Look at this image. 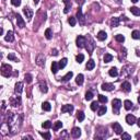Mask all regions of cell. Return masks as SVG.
<instances>
[{
  "label": "cell",
  "instance_id": "6da1fadb",
  "mask_svg": "<svg viewBox=\"0 0 140 140\" xmlns=\"http://www.w3.org/2000/svg\"><path fill=\"white\" fill-rule=\"evenodd\" d=\"M12 73V67L10 65H7V63H3L1 66V75L6 78H9Z\"/></svg>",
  "mask_w": 140,
  "mask_h": 140
},
{
  "label": "cell",
  "instance_id": "7a4b0ae2",
  "mask_svg": "<svg viewBox=\"0 0 140 140\" xmlns=\"http://www.w3.org/2000/svg\"><path fill=\"white\" fill-rule=\"evenodd\" d=\"M85 48L88 50L89 54H92V52L95 48V44H94V40L91 39V37H88L86 39V42H85Z\"/></svg>",
  "mask_w": 140,
  "mask_h": 140
},
{
  "label": "cell",
  "instance_id": "3957f363",
  "mask_svg": "<svg viewBox=\"0 0 140 140\" xmlns=\"http://www.w3.org/2000/svg\"><path fill=\"white\" fill-rule=\"evenodd\" d=\"M112 106H113V112L115 114H119V109L121 107V101L118 99H114L112 101Z\"/></svg>",
  "mask_w": 140,
  "mask_h": 140
},
{
  "label": "cell",
  "instance_id": "277c9868",
  "mask_svg": "<svg viewBox=\"0 0 140 140\" xmlns=\"http://www.w3.org/2000/svg\"><path fill=\"white\" fill-rule=\"evenodd\" d=\"M85 42H86V39L84 36H82V35H79L77 37V40H76V43H77V46L79 48H83L85 47Z\"/></svg>",
  "mask_w": 140,
  "mask_h": 140
},
{
  "label": "cell",
  "instance_id": "5b68a950",
  "mask_svg": "<svg viewBox=\"0 0 140 140\" xmlns=\"http://www.w3.org/2000/svg\"><path fill=\"white\" fill-rule=\"evenodd\" d=\"M112 128H113V130L115 131L116 135H121V132H123V127L120 126L119 123H114L112 125Z\"/></svg>",
  "mask_w": 140,
  "mask_h": 140
},
{
  "label": "cell",
  "instance_id": "8992f818",
  "mask_svg": "<svg viewBox=\"0 0 140 140\" xmlns=\"http://www.w3.org/2000/svg\"><path fill=\"white\" fill-rule=\"evenodd\" d=\"M71 136L73 138H79L81 136V129L79 127H73L72 130H71Z\"/></svg>",
  "mask_w": 140,
  "mask_h": 140
},
{
  "label": "cell",
  "instance_id": "52a82bcc",
  "mask_svg": "<svg viewBox=\"0 0 140 140\" xmlns=\"http://www.w3.org/2000/svg\"><path fill=\"white\" fill-rule=\"evenodd\" d=\"M61 112L62 113H72L73 112V105L70 104H66L61 107Z\"/></svg>",
  "mask_w": 140,
  "mask_h": 140
},
{
  "label": "cell",
  "instance_id": "ba28073f",
  "mask_svg": "<svg viewBox=\"0 0 140 140\" xmlns=\"http://www.w3.org/2000/svg\"><path fill=\"white\" fill-rule=\"evenodd\" d=\"M22 90H23V83L22 82H17L16 83V88H14V92L16 94H21L22 93Z\"/></svg>",
  "mask_w": 140,
  "mask_h": 140
},
{
  "label": "cell",
  "instance_id": "9c48e42d",
  "mask_svg": "<svg viewBox=\"0 0 140 140\" xmlns=\"http://www.w3.org/2000/svg\"><path fill=\"white\" fill-rule=\"evenodd\" d=\"M36 63L39 66H40V67H43V66L45 65V57H44V55H43V54H40L39 56H37Z\"/></svg>",
  "mask_w": 140,
  "mask_h": 140
},
{
  "label": "cell",
  "instance_id": "30bf717a",
  "mask_svg": "<svg viewBox=\"0 0 140 140\" xmlns=\"http://www.w3.org/2000/svg\"><path fill=\"white\" fill-rule=\"evenodd\" d=\"M121 90H123L124 92H126V93L130 92V91H131V84L126 81V82H124L123 84H121Z\"/></svg>",
  "mask_w": 140,
  "mask_h": 140
},
{
  "label": "cell",
  "instance_id": "8fae6325",
  "mask_svg": "<svg viewBox=\"0 0 140 140\" xmlns=\"http://www.w3.org/2000/svg\"><path fill=\"white\" fill-rule=\"evenodd\" d=\"M17 24H18V26L21 27V29H23V27L25 26L24 20L22 19V17L20 16V14H17Z\"/></svg>",
  "mask_w": 140,
  "mask_h": 140
},
{
  "label": "cell",
  "instance_id": "7c38bea8",
  "mask_svg": "<svg viewBox=\"0 0 140 140\" xmlns=\"http://www.w3.org/2000/svg\"><path fill=\"white\" fill-rule=\"evenodd\" d=\"M23 13L25 14V17L27 18V20H31L32 17H33V11L30 8H27V7H25L23 9Z\"/></svg>",
  "mask_w": 140,
  "mask_h": 140
},
{
  "label": "cell",
  "instance_id": "4fadbf2b",
  "mask_svg": "<svg viewBox=\"0 0 140 140\" xmlns=\"http://www.w3.org/2000/svg\"><path fill=\"white\" fill-rule=\"evenodd\" d=\"M126 121L128 125H134L136 123V117L134 115H131V114H128V115L126 116Z\"/></svg>",
  "mask_w": 140,
  "mask_h": 140
},
{
  "label": "cell",
  "instance_id": "5bb4252c",
  "mask_svg": "<svg viewBox=\"0 0 140 140\" xmlns=\"http://www.w3.org/2000/svg\"><path fill=\"white\" fill-rule=\"evenodd\" d=\"M114 84H112V83H103L102 84V90L104 91H113L114 90Z\"/></svg>",
  "mask_w": 140,
  "mask_h": 140
},
{
  "label": "cell",
  "instance_id": "9a60e30c",
  "mask_svg": "<svg viewBox=\"0 0 140 140\" xmlns=\"http://www.w3.org/2000/svg\"><path fill=\"white\" fill-rule=\"evenodd\" d=\"M77 18L79 20V22H80L81 25L84 24V18H83V14H82V10H81V8H79L78 12H77Z\"/></svg>",
  "mask_w": 140,
  "mask_h": 140
},
{
  "label": "cell",
  "instance_id": "2e32d148",
  "mask_svg": "<svg viewBox=\"0 0 140 140\" xmlns=\"http://www.w3.org/2000/svg\"><path fill=\"white\" fill-rule=\"evenodd\" d=\"M4 40H6V42H13V40H14L13 32H12V31H8V32H7L6 36H4Z\"/></svg>",
  "mask_w": 140,
  "mask_h": 140
},
{
  "label": "cell",
  "instance_id": "e0dca14e",
  "mask_svg": "<svg viewBox=\"0 0 140 140\" xmlns=\"http://www.w3.org/2000/svg\"><path fill=\"white\" fill-rule=\"evenodd\" d=\"M10 102H11L12 106H18L21 103V99H20V96H16V98H12L11 100H10Z\"/></svg>",
  "mask_w": 140,
  "mask_h": 140
},
{
  "label": "cell",
  "instance_id": "ac0fdd59",
  "mask_svg": "<svg viewBox=\"0 0 140 140\" xmlns=\"http://www.w3.org/2000/svg\"><path fill=\"white\" fill-rule=\"evenodd\" d=\"M62 1H63V3L66 4L63 12H65V13H68V12H69V10L71 9V0H62Z\"/></svg>",
  "mask_w": 140,
  "mask_h": 140
},
{
  "label": "cell",
  "instance_id": "d6986e66",
  "mask_svg": "<svg viewBox=\"0 0 140 140\" xmlns=\"http://www.w3.org/2000/svg\"><path fill=\"white\" fill-rule=\"evenodd\" d=\"M119 22H120V19H119V18H112L111 25L113 27H117V26H119Z\"/></svg>",
  "mask_w": 140,
  "mask_h": 140
},
{
  "label": "cell",
  "instance_id": "ffe728a7",
  "mask_svg": "<svg viewBox=\"0 0 140 140\" xmlns=\"http://www.w3.org/2000/svg\"><path fill=\"white\" fill-rule=\"evenodd\" d=\"M94 67H95V61H94L93 59H90L88 62H86V66H85L86 70H92Z\"/></svg>",
  "mask_w": 140,
  "mask_h": 140
},
{
  "label": "cell",
  "instance_id": "44dd1931",
  "mask_svg": "<svg viewBox=\"0 0 140 140\" xmlns=\"http://www.w3.org/2000/svg\"><path fill=\"white\" fill-rule=\"evenodd\" d=\"M98 39H99V40H105L106 39H107V34H106V32L100 31L98 33Z\"/></svg>",
  "mask_w": 140,
  "mask_h": 140
},
{
  "label": "cell",
  "instance_id": "7402d4cb",
  "mask_svg": "<svg viewBox=\"0 0 140 140\" xmlns=\"http://www.w3.org/2000/svg\"><path fill=\"white\" fill-rule=\"evenodd\" d=\"M40 91H42L43 93H46L47 91H48L47 84H46V82H45V81H40Z\"/></svg>",
  "mask_w": 140,
  "mask_h": 140
},
{
  "label": "cell",
  "instance_id": "603a6c76",
  "mask_svg": "<svg viewBox=\"0 0 140 140\" xmlns=\"http://www.w3.org/2000/svg\"><path fill=\"white\" fill-rule=\"evenodd\" d=\"M72 76H73V72H72V71H69V72H68L67 75L63 76V77H62L61 81H62V82H68V81H69L70 79L72 78Z\"/></svg>",
  "mask_w": 140,
  "mask_h": 140
},
{
  "label": "cell",
  "instance_id": "cb8c5ba5",
  "mask_svg": "<svg viewBox=\"0 0 140 140\" xmlns=\"http://www.w3.org/2000/svg\"><path fill=\"white\" fill-rule=\"evenodd\" d=\"M83 80H84V77H83V75H78L77 78H76V83H77L78 85H82L83 84Z\"/></svg>",
  "mask_w": 140,
  "mask_h": 140
},
{
  "label": "cell",
  "instance_id": "d4e9b609",
  "mask_svg": "<svg viewBox=\"0 0 140 140\" xmlns=\"http://www.w3.org/2000/svg\"><path fill=\"white\" fill-rule=\"evenodd\" d=\"M58 70H59V66H58V62L53 61V63H52V72L54 73V75H56V73L58 72Z\"/></svg>",
  "mask_w": 140,
  "mask_h": 140
},
{
  "label": "cell",
  "instance_id": "484cf974",
  "mask_svg": "<svg viewBox=\"0 0 140 140\" xmlns=\"http://www.w3.org/2000/svg\"><path fill=\"white\" fill-rule=\"evenodd\" d=\"M108 73H109V76H111V77H117V76H118V70H117V68L113 67V68H111V69H109Z\"/></svg>",
  "mask_w": 140,
  "mask_h": 140
},
{
  "label": "cell",
  "instance_id": "4316f807",
  "mask_svg": "<svg viewBox=\"0 0 140 140\" xmlns=\"http://www.w3.org/2000/svg\"><path fill=\"white\" fill-rule=\"evenodd\" d=\"M124 106H125V108H126L127 111H129V109H131V108H132V106H134V104H132V102H131V101L126 100V101L124 102Z\"/></svg>",
  "mask_w": 140,
  "mask_h": 140
},
{
  "label": "cell",
  "instance_id": "83f0119b",
  "mask_svg": "<svg viewBox=\"0 0 140 140\" xmlns=\"http://www.w3.org/2000/svg\"><path fill=\"white\" fill-rule=\"evenodd\" d=\"M130 12L134 14V16L140 17V9L137 8V7H131V8H130Z\"/></svg>",
  "mask_w": 140,
  "mask_h": 140
},
{
  "label": "cell",
  "instance_id": "f1b7e54d",
  "mask_svg": "<svg viewBox=\"0 0 140 140\" xmlns=\"http://www.w3.org/2000/svg\"><path fill=\"white\" fill-rule=\"evenodd\" d=\"M68 62V59L67 58H62L61 60H60L59 62H58V66H59V69H62V68L66 67V65H67Z\"/></svg>",
  "mask_w": 140,
  "mask_h": 140
},
{
  "label": "cell",
  "instance_id": "f546056e",
  "mask_svg": "<svg viewBox=\"0 0 140 140\" xmlns=\"http://www.w3.org/2000/svg\"><path fill=\"white\" fill-rule=\"evenodd\" d=\"M103 60H104V62H111L112 60H113V56H112L111 54H105L104 55V57H103Z\"/></svg>",
  "mask_w": 140,
  "mask_h": 140
},
{
  "label": "cell",
  "instance_id": "4dcf8cb0",
  "mask_svg": "<svg viewBox=\"0 0 140 140\" xmlns=\"http://www.w3.org/2000/svg\"><path fill=\"white\" fill-rule=\"evenodd\" d=\"M42 108L46 112H49L50 109H52V106H50V104L48 103V102H44V103L42 104Z\"/></svg>",
  "mask_w": 140,
  "mask_h": 140
},
{
  "label": "cell",
  "instance_id": "1f68e13d",
  "mask_svg": "<svg viewBox=\"0 0 140 140\" xmlns=\"http://www.w3.org/2000/svg\"><path fill=\"white\" fill-rule=\"evenodd\" d=\"M84 117H85V115H84V113H83L82 111H80V112H78L77 113V119L79 121H83L84 120Z\"/></svg>",
  "mask_w": 140,
  "mask_h": 140
},
{
  "label": "cell",
  "instance_id": "d6a6232c",
  "mask_svg": "<svg viewBox=\"0 0 140 140\" xmlns=\"http://www.w3.org/2000/svg\"><path fill=\"white\" fill-rule=\"evenodd\" d=\"M131 37L134 40H140V32L137 31V30H135V31L131 33Z\"/></svg>",
  "mask_w": 140,
  "mask_h": 140
},
{
  "label": "cell",
  "instance_id": "836d02e7",
  "mask_svg": "<svg viewBox=\"0 0 140 140\" xmlns=\"http://www.w3.org/2000/svg\"><path fill=\"white\" fill-rule=\"evenodd\" d=\"M107 112V108H106V106H101V107H99V116H102L104 115V114Z\"/></svg>",
  "mask_w": 140,
  "mask_h": 140
},
{
  "label": "cell",
  "instance_id": "e575fe53",
  "mask_svg": "<svg viewBox=\"0 0 140 140\" xmlns=\"http://www.w3.org/2000/svg\"><path fill=\"white\" fill-rule=\"evenodd\" d=\"M68 23H69L71 26H75V25L77 24V20H76L75 17H70L69 19H68Z\"/></svg>",
  "mask_w": 140,
  "mask_h": 140
},
{
  "label": "cell",
  "instance_id": "d590c367",
  "mask_svg": "<svg viewBox=\"0 0 140 140\" xmlns=\"http://www.w3.org/2000/svg\"><path fill=\"white\" fill-rule=\"evenodd\" d=\"M62 127V123L60 120H58V121H56L55 123V125H54V130L55 131H57L58 129H60Z\"/></svg>",
  "mask_w": 140,
  "mask_h": 140
},
{
  "label": "cell",
  "instance_id": "8d00e7d4",
  "mask_svg": "<svg viewBox=\"0 0 140 140\" xmlns=\"http://www.w3.org/2000/svg\"><path fill=\"white\" fill-rule=\"evenodd\" d=\"M76 60H77L78 63H81L83 60H84V55H83V54H79L77 57H76Z\"/></svg>",
  "mask_w": 140,
  "mask_h": 140
},
{
  "label": "cell",
  "instance_id": "74e56055",
  "mask_svg": "<svg viewBox=\"0 0 140 140\" xmlns=\"http://www.w3.org/2000/svg\"><path fill=\"white\" fill-rule=\"evenodd\" d=\"M52 35H53V33H52V30L50 29H47L46 31H45V37H46L47 40L52 39Z\"/></svg>",
  "mask_w": 140,
  "mask_h": 140
},
{
  "label": "cell",
  "instance_id": "f35d334b",
  "mask_svg": "<svg viewBox=\"0 0 140 140\" xmlns=\"http://www.w3.org/2000/svg\"><path fill=\"white\" fill-rule=\"evenodd\" d=\"M93 99V93L91 92V91H88V92L85 93V100L86 101H91Z\"/></svg>",
  "mask_w": 140,
  "mask_h": 140
},
{
  "label": "cell",
  "instance_id": "ab89813d",
  "mask_svg": "<svg viewBox=\"0 0 140 140\" xmlns=\"http://www.w3.org/2000/svg\"><path fill=\"white\" fill-rule=\"evenodd\" d=\"M8 59L9 60H13V61H19V60H18V58L16 57V55L13 54V53H10V54L8 55Z\"/></svg>",
  "mask_w": 140,
  "mask_h": 140
},
{
  "label": "cell",
  "instance_id": "60d3db41",
  "mask_svg": "<svg viewBox=\"0 0 140 140\" xmlns=\"http://www.w3.org/2000/svg\"><path fill=\"white\" fill-rule=\"evenodd\" d=\"M42 126H43V128L48 129V128H50V127H52V123H50L49 120H46V121H44V123L42 124Z\"/></svg>",
  "mask_w": 140,
  "mask_h": 140
},
{
  "label": "cell",
  "instance_id": "b9f144b4",
  "mask_svg": "<svg viewBox=\"0 0 140 140\" xmlns=\"http://www.w3.org/2000/svg\"><path fill=\"white\" fill-rule=\"evenodd\" d=\"M40 136H42L43 138L47 139V140H49L50 138H52V135H50L49 132H40Z\"/></svg>",
  "mask_w": 140,
  "mask_h": 140
},
{
  "label": "cell",
  "instance_id": "7bdbcfd3",
  "mask_svg": "<svg viewBox=\"0 0 140 140\" xmlns=\"http://www.w3.org/2000/svg\"><path fill=\"white\" fill-rule=\"evenodd\" d=\"M115 40H116L118 43H123L124 40H125V37L123 36V35L118 34V35H116V36H115Z\"/></svg>",
  "mask_w": 140,
  "mask_h": 140
},
{
  "label": "cell",
  "instance_id": "ee69618b",
  "mask_svg": "<svg viewBox=\"0 0 140 140\" xmlns=\"http://www.w3.org/2000/svg\"><path fill=\"white\" fill-rule=\"evenodd\" d=\"M99 101H100L101 103H106V102H107V98L104 96V95H102V94H100V95H99Z\"/></svg>",
  "mask_w": 140,
  "mask_h": 140
},
{
  "label": "cell",
  "instance_id": "f6af8a7d",
  "mask_svg": "<svg viewBox=\"0 0 140 140\" xmlns=\"http://www.w3.org/2000/svg\"><path fill=\"white\" fill-rule=\"evenodd\" d=\"M121 139L130 140V139H131V136H130L129 134H127V132H123V134H121Z\"/></svg>",
  "mask_w": 140,
  "mask_h": 140
},
{
  "label": "cell",
  "instance_id": "bcb514c9",
  "mask_svg": "<svg viewBox=\"0 0 140 140\" xmlns=\"http://www.w3.org/2000/svg\"><path fill=\"white\" fill-rule=\"evenodd\" d=\"M24 79H25V81H26L27 83H31L32 82V76L30 75V73H26V75H25V77H24Z\"/></svg>",
  "mask_w": 140,
  "mask_h": 140
},
{
  "label": "cell",
  "instance_id": "7dc6e473",
  "mask_svg": "<svg viewBox=\"0 0 140 140\" xmlns=\"http://www.w3.org/2000/svg\"><path fill=\"white\" fill-rule=\"evenodd\" d=\"M98 108H99L98 102H92V104H91V109H92V111H96Z\"/></svg>",
  "mask_w": 140,
  "mask_h": 140
},
{
  "label": "cell",
  "instance_id": "c3c4849f",
  "mask_svg": "<svg viewBox=\"0 0 140 140\" xmlns=\"http://www.w3.org/2000/svg\"><path fill=\"white\" fill-rule=\"evenodd\" d=\"M11 3L13 4L14 7H19L21 4V0H11Z\"/></svg>",
  "mask_w": 140,
  "mask_h": 140
},
{
  "label": "cell",
  "instance_id": "681fc988",
  "mask_svg": "<svg viewBox=\"0 0 140 140\" xmlns=\"http://www.w3.org/2000/svg\"><path fill=\"white\" fill-rule=\"evenodd\" d=\"M52 55L57 56V55H58V50H57V49H53V50H52Z\"/></svg>",
  "mask_w": 140,
  "mask_h": 140
},
{
  "label": "cell",
  "instance_id": "f907efd6",
  "mask_svg": "<svg viewBox=\"0 0 140 140\" xmlns=\"http://www.w3.org/2000/svg\"><path fill=\"white\" fill-rule=\"evenodd\" d=\"M4 108H6V102L2 101V109H4Z\"/></svg>",
  "mask_w": 140,
  "mask_h": 140
},
{
  "label": "cell",
  "instance_id": "816d5d0a",
  "mask_svg": "<svg viewBox=\"0 0 140 140\" xmlns=\"http://www.w3.org/2000/svg\"><path fill=\"white\" fill-rule=\"evenodd\" d=\"M83 2H84V0H78V3H80V4H82Z\"/></svg>",
  "mask_w": 140,
  "mask_h": 140
},
{
  "label": "cell",
  "instance_id": "f5cc1de1",
  "mask_svg": "<svg viewBox=\"0 0 140 140\" xmlns=\"http://www.w3.org/2000/svg\"><path fill=\"white\" fill-rule=\"evenodd\" d=\"M121 20H125V21H128V19H127L126 17H121Z\"/></svg>",
  "mask_w": 140,
  "mask_h": 140
},
{
  "label": "cell",
  "instance_id": "db71d44e",
  "mask_svg": "<svg viewBox=\"0 0 140 140\" xmlns=\"http://www.w3.org/2000/svg\"><path fill=\"white\" fill-rule=\"evenodd\" d=\"M0 34H3V29H2V27L0 29Z\"/></svg>",
  "mask_w": 140,
  "mask_h": 140
},
{
  "label": "cell",
  "instance_id": "11a10c76",
  "mask_svg": "<svg viewBox=\"0 0 140 140\" xmlns=\"http://www.w3.org/2000/svg\"><path fill=\"white\" fill-rule=\"evenodd\" d=\"M137 124H138V126L140 127V118L138 119V120H137Z\"/></svg>",
  "mask_w": 140,
  "mask_h": 140
},
{
  "label": "cell",
  "instance_id": "9f6ffc18",
  "mask_svg": "<svg viewBox=\"0 0 140 140\" xmlns=\"http://www.w3.org/2000/svg\"><path fill=\"white\" fill-rule=\"evenodd\" d=\"M39 1H40V0H34V3L37 4V3H39Z\"/></svg>",
  "mask_w": 140,
  "mask_h": 140
},
{
  "label": "cell",
  "instance_id": "6f0895ef",
  "mask_svg": "<svg viewBox=\"0 0 140 140\" xmlns=\"http://www.w3.org/2000/svg\"><path fill=\"white\" fill-rule=\"evenodd\" d=\"M131 2H134V3H136V2H138V0H131Z\"/></svg>",
  "mask_w": 140,
  "mask_h": 140
},
{
  "label": "cell",
  "instance_id": "680465c9",
  "mask_svg": "<svg viewBox=\"0 0 140 140\" xmlns=\"http://www.w3.org/2000/svg\"><path fill=\"white\" fill-rule=\"evenodd\" d=\"M138 103L140 104V96H138Z\"/></svg>",
  "mask_w": 140,
  "mask_h": 140
}]
</instances>
